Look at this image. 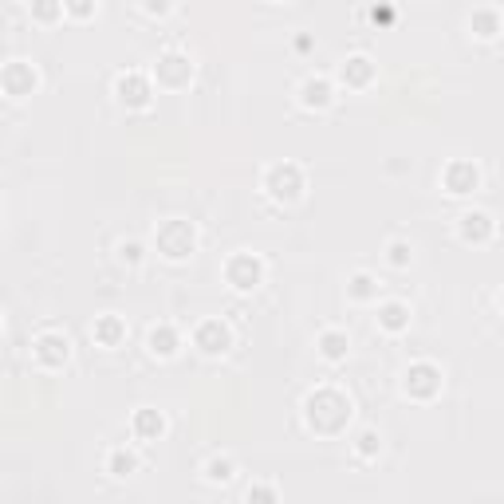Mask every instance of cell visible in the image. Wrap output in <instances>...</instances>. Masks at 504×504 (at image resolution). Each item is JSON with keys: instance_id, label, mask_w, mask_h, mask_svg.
<instances>
[{"instance_id": "cell-1", "label": "cell", "mask_w": 504, "mask_h": 504, "mask_svg": "<svg viewBox=\"0 0 504 504\" xmlns=\"http://www.w3.org/2000/svg\"><path fill=\"white\" fill-rule=\"evenodd\" d=\"M355 406L339 387H316L304 398V422L316 429V434H343L347 422H351Z\"/></svg>"}, {"instance_id": "cell-2", "label": "cell", "mask_w": 504, "mask_h": 504, "mask_svg": "<svg viewBox=\"0 0 504 504\" xmlns=\"http://www.w3.org/2000/svg\"><path fill=\"white\" fill-rule=\"evenodd\" d=\"M154 248L162 252L166 260H186V257H194V248H197V229H194V221H182V217H170V221H162L158 229H154Z\"/></svg>"}, {"instance_id": "cell-3", "label": "cell", "mask_w": 504, "mask_h": 504, "mask_svg": "<svg viewBox=\"0 0 504 504\" xmlns=\"http://www.w3.org/2000/svg\"><path fill=\"white\" fill-rule=\"evenodd\" d=\"M264 189H268V197L276 201H299L307 189V177H304V166L299 162H276L264 170Z\"/></svg>"}, {"instance_id": "cell-4", "label": "cell", "mask_w": 504, "mask_h": 504, "mask_svg": "<svg viewBox=\"0 0 504 504\" xmlns=\"http://www.w3.org/2000/svg\"><path fill=\"white\" fill-rule=\"evenodd\" d=\"M32 358H35V367H44V370H59L71 358V339L64 331H40L32 339Z\"/></svg>"}, {"instance_id": "cell-5", "label": "cell", "mask_w": 504, "mask_h": 504, "mask_svg": "<svg viewBox=\"0 0 504 504\" xmlns=\"http://www.w3.org/2000/svg\"><path fill=\"white\" fill-rule=\"evenodd\" d=\"M225 280H229V287H237V292H257L264 284V260L252 257V252H237V257H229V264H225Z\"/></svg>"}, {"instance_id": "cell-6", "label": "cell", "mask_w": 504, "mask_h": 504, "mask_svg": "<svg viewBox=\"0 0 504 504\" xmlns=\"http://www.w3.org/2000/svg\"><path fill=\"white\" fill-rule=\"evenodd\" d=\"M402 390L410 394L418 402H429L441 394V370L434 363H410L402 375Z\"/></svg>"}, {"instance_id": "cell-7", "label": "cell", "mask_w": 504, "mask_h": 504, "mask_svg": "<svg viewBox=\"0 0 504 504\" xmlns=\"http://www.w3.org/2000/svg\"><path fill=\"white\" fill-rule=\"evenodd\" d=\"M35 83H40V76H35V67L28 64V59H12V64L0 67V87H5L8 99H24V95H32Z\"/></svg>"}, {"instance_id": "cell-8", "label": "cell", "mask_w": 504, "mask_h": 504, "mask_svg": "<svg viewBox=\"0 0 504 504\" xmlns=\"http://www.w3.org/2000/svg\"><path fill=\"white\" fill-rule=\"evenodd\" d=\"M194 347L201 355H225L233 347V331L225 319H201L194 328Z\"/></svg>"}, {"instance_id": "cell-9", "label": "cell", "mask_w": 504, "mask_h": 504, "mask_svg": "<svg viewBox=\"0 0 504 504\" xmlns=\"http://www.w3.org/2000/svg\"><path fill=\"white\" fill-rule=\"evenodd\" d=\"M115 95H118V103H123V106L142 111V106H150L154 83H150V76H142V71H123V76L115 79Z\"/></svg>"}, {"instance_id": "cell-10", "label": "cell", "mask_w": 504, "mask_h": 504, "mask_svg": "<svg viewBox=\"0 0 504 504\" xmlns=\"http://www.w3.org/2000/svg\"><path fill=\"white\" fill-rule=\"evenodd\" d=\"M154 79H158L162 87H186V83L194 79V64H189V55H182V52H162L154 59Z\"/></svg>"}, {"instance_id": "cell-11", "label": "cell", "mask_w": 504, "mask_h": 504, "mask_svg": "<svg viewBox=\"0 0 504 504\" xmlns=\"http://www.w3.org/2000/svg\"><path fill=\"white\" fill-rule=\"evenodd\" d=\"M481 186V170H477L473 162H465V158H453L446 170H441V189L453 197H465V194H473V189Z\"/></svg>"}, {"instance_id": "cell-12", "label": "cell", "mask_w": 504, "mask_h": 504, "mask_svg": "<svg viewBox=\"0 0 504 504\" xmlns=\"http://www.w3.org/2000/svg\"><path fill=\"white\" fill-rule=\"evenodd\" d=\"M493 233H497V225H493V217H489L485 209H469V213H461V217H458V237L465 245H485Z\"/></svg>"}, {"instance_id": "cell-13", "label": "cell", "mask_w": 504, "mask_h": 504, "mask_svg": "<svg viewBox=\"0 0 504 504\" xmlns=\"http://www.w3.org/2000/svg\"><path fill=\"white\" fill-rule=\"evenodd\" d=\"M91 339L106 347V351H115V347H123L126 343V319L123 316H115V311H106V316H99L91 323Z\"/></svg>"}, {"instance_id": "cell-14", "label": "cell", "mask_w": 504, "mask_h": 504, "mask_svg": "<svg viewBox=\"0 0 504 504\" xmlns=\"http://www.w3.org/2000/svg\"><path fill=\"white\" fill-rule=\"evenodd\" d=\"M130 434H135L138 441H158L166 434L162 410H154V406H138V410L130 414Z\"/></svg>"}, {"instance_id": "cell-15", "label": "cell", "mask_w": 504, "mask_h": 504, "mask_svg": "<svg viewBox=\"0 0 504 504\" xmlns=\"http://www.w3.org/2000/svg\"><path fill=\"white\" fill-rule=\"evenodd\" d=\"M331 95H335V87L328 76H307L299 83V103H304L307 111H323V106L331 103Z\"/></svg>"}, {"instance_id": "cell-16", "label": "cell", "mask_w": 504, "mask_h": 504, "mask_svg": "<svg viewBox=\"0 0 504 504\" xmlns=\"http://www.w3.org/2000/svg\"><path fill=\"white\" fill-rule=\"evenodd\" d=\"M146 347H150V355H158V358H174L177 347H182V331H177L174 323H158V328H150Z\"/></svg>"}, {"instance_id": "cell-17", "label": "cell", "mask_w": 504, "mask_h": 504, "mask_svg": "<svg viewBox=\"0 0 504 504\" xmlns=\"http://www.w3.org/2000/svg\"><path fill=\"white\" fill-rule=\"evenodd\" d=\"M339 79L347 87H367L370 79H375V59L370 55H347L339 64Z\"/></svg>"}, {"instance_id": "cell-18", "label": "cell", "mask_w": 504, "mask_h": 504, "mask_svg": "<svg viewBox=\"0 0 504 504\" xmlns=\"http://www.w3.org/2000/svg\"><path fill=\"white\" fill-rule=\"evenodd\" d=\"M378 328L390 331V335H402L410 328V307L402 304V299H387V304H378Z\"/></svg>"}, {"instance_id": "cell-19", "label": "cell", "mask_w": 504, "mask_h": 504, "mask_svg": "<svg viewBox=\"0 0 504 504\" xmlns=\"http://www.w3.org/2000/svg\"><path fill=\"white\" fill-rule=\"evenodd\" d=\"M316 347H319V355L328 358V363H343V358H347V351H351V339H347V331H339V328H328V331H319Z\"/></svg>"}, {"instance_id": "cell-20", "label": "cell", "mask_w": 504, "mask_h": 504, "mask_svg": "<svg viewBox=\"0 0 504 504\" xmlns=\"http://www.w3.org/2000/svg\"><path fill=\"white\" fill-rule=\"evenodd\" d=\"M106 473H111V477H130V473H138V453L126 449V446H115L111 453H106Z\"/></svg>"}, {"instance_id": "cell-21", "label": "cell", "mask_w": 504, "mask_h": 504, "mask_svg": "<svg viewBox=\"0 0 504 504\" xmlns=\"http://www.w3.org/2000/svg\"><path fill=\"white\" fill-rule=\"evenodd\" d=\"M347 296H351L355 304H370V299H378V280L370 272H355L351 280H347Z\"/></svg>"}, {"instance_id": "cell-22", "label": "cell", "mask_w": 504, "mask_h": 504, "mask_svg": "<svg viewBox=\"0 0 504 504\" xmlns=\"http://www.w3.org/2000/svg\"><path fill=\"white\" fill-rule=\"evenodd\" d=\"M201 473H206L209 485H229L233 477H237V461L233 458H221V453H217V458L206 461V469H201Z\"/></svg>"}, {"instance_id": "cell-23", "label": "cell", "mask_w": 504, "mask_h": 504, "mask_svg": "<svg viewBox=\"0 0 504 504\" xmlns=\"http://www.w3.org/2000/svg\"><path fill=\"white\" fill-rule=\"evenodd\" d=\"M378 449H382V434H378V429H358V438H355V453H358V458H378Z\"/></svg>"}, {"instance_id": "cell-24", "label": "cell", "mask_w": 504, "mask_h": 504, "mask_svg": "<svg viewBox=\"0 0 504 504\" xmlns=\"http://www.w3.org/2000/svg\"><path fill=\"white\" fill-rule=\"evenodd\" d=\"M248 504H280V497H276V485L268 481H257V485H248Z\"/></svg>"}, {"instance_id": "cell-25", "label": "cell", "mask_w": 504, "mask_h": 504, "mask_svg": "<svg viewBox=\"0 0 504 504\" xmlns=\"http://www.w3.org/2000/svg\"><path fill=\"white\" fill-rule=\"evenodd\" d=\"M387 260L394 264V268H406V264L414 260V248H410V241H390V245H387Z\"/></svg>"}, {"instance_id": "cell-26", "label": "cell", "mask_w": 504, "mask_h": 504, "mask_svg": "<svg viewBox=\"0 0 504 504\" xmlns=\"http://www.w3.org/2000/svg\"><path fill=\"white\" fill-rule=\"evenodd\" d=\"M473 24H481V32H477V35L493 40V35H497V8H477L473 12Z\"/></svg>"}, {"instance_id": "cell-27", "label": "cell", "mask_w": 504, "mask_h": 504, "mask_svg": "<svg viewBox=\"0 0 504 504\" xmlns=\"http://www.w3.org/2000/svg\"><path fill=\"white\" fill-rule=\"evenodd\" d=\"M118 260L138 264V260H142V245H138V241H123V245H118Z\"/></svg>"}, {"instance_id": "cell-28", "label": "cell", "mask_w": 504, "mask_h": 504, "mask_svg": "<svg viewBox=\"0 0 504 504\" xmlns=\"http://www.w3.org/2000/svg\"><path fill=\"white\" fill-rule=\"evenodd\" d=\"M370 20H375V24H390V20H394V8H387V5H382V8H370Z\"/></svg>"}, {"instance_id": "cell-29", "label": "cell", "mask_w": 504, "mask_h": 504, "mask_svg": "<svg viewBox=\"0 0 504 504\" xmlns=\"http://www.w3.org/2000/svg\"><path fill=\"white\" fill-rule=\"evenodd\" d=\"M55 12H59L55 5H40V8H35V16H55Z\"/></svg>"}, {"instance_id": "cell-30", "label": "cell", "mask_w": 504, "mask_h": 504, "mask_svg": "<svg viewBox=\"0 0 504 504\" xmlns=\"http://www.w3.org/2000/svg\"><path fill=\"white\" fill-rule=\"evenodd\" d=\"M0 213H5V206H0Z\"/></svg>"}]
</instances>
